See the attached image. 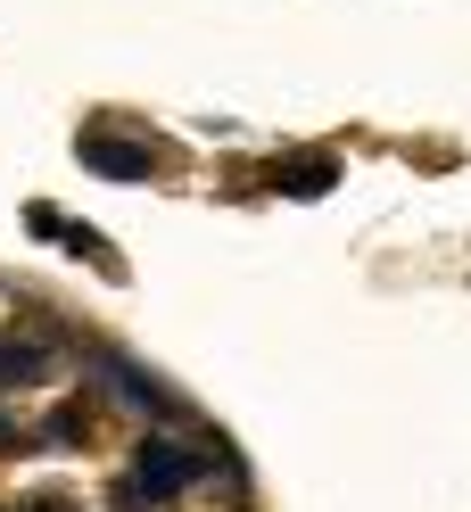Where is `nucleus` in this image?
<instances>
[{
	"label": "nucleus",
	"instance_id": "1",
	"mask_svg": "<svg viewBox=\"0 0 471 512\" xmlns=\"http://www.w3.org/2000/svg\"><path fill=\"white\" fill-rule=\"evenodd\" d=\"M199 479V455H182V446H166V438H149L141 446V463H133V496H149V504H166V496H182Z\"/></svg>",
	"mask_w": 471,
	"mask_h": 512
},
{
	"label": "nucleus",
	"instance_id": "2",
	"mask_svg": "<svg viewBox=\"0 0 471 512\" xmlns=\"http://www.w3.org/2000/svg\"><path fill=\"white\" fill-rule=\"evenodd\" d=\"M83 157H91V166H108L116 182H141V174H149V149H133V141H100V133H91Z\"/></svg>",
	"mask_w": 471,
	"mask_h": 512
},
{
	"label": "nucleus",
	"instance_id": "3",
	"mask_svg": "<svg viewBox=\"0 0 471 512\" xmlns=\"http://www.w3.org/2000/svg\"><path fill=\"white\" fill-rule=\"evenodd\" d=\"M25 380H42V347H9L0 339V389H25Z\"/></svg>",
	"mask_w": 471,
	"mask_h": 512
},
{
	"label": "nucleus",
	"instance_id": "4",
	"mask_svg": "<svg viewBox=\"0 0 471 512\" xmlns=\"http://www.w3.org/2000/svg\"><path fill=\"white\" fill-rule=\"evenodd\" d=\"M281 182H290L298 199H314V190H331V157H298V166L281 174Z\"/></svg>",
	"mask_w": 471,
	"mask_h": 512
},
{
	"label": "nucleus",
	"instance_id": "5",
	"mask_svg": "<svg viewBox=\"0 0 471 512\" xmlns=\"http://www.w3.org/2000/svg\"><path fill=\"white\" fill-rule=\"evenodd\" d=\"M116 389L133 397V405H166V389H157V380H141V372H124V364H116Z\"/></svg>",
	"mask_w": 471,
	"mask_h": 512
},
{
	"label": "nucleus",
	"instance_id": "6",
	"mask_svg": "<svg viewBox=\"0 0 471 512\" xmlns=\"http://www.w3.org/2000/svg\"><path fill=\"white\" fill-rule=\"evenodd\" d=\"M75 430H83V413L67 405V413H50V430H42V438H50V446H75Z\"/></svg>",
	"mask_w": 471,
	"mask_h": 512
},
{
	"label": "nucleus",
	"instance_id": "7",
	"mask_svg": "<svg viewBox=\"0 0 471 512\" xmlns=\"http://www.w3.org/2000/svg\"><path fill=\"white\" fill-rule=\"evenodd\" d=\"M34 512H67V496H34Z\"/></svg>",
	"mask_w": 471,
	"mask_h": 512
}]
</instances>
